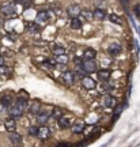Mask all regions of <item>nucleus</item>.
<instances>
[{
    "instance_id": "obj_30",
    "label": "nucleus",
    "mask_w": 140,
    "mask_h": 147,
    "mask_svg": "<svg viewBox=\"0 0 140 147\" xmlns=\"http://www.w3.org/2000/svg\"><path fill=\"white\" fill-rule=\"evenodd\" d=\"M121 112H122V105L116 106V109H114V119H117V117L121 115Z\"/></svg>"
},
{
    "instance_id": "obj_31",
    "label": "nucleus",
    "mask_w": 140,
    "mask_h": 147,
    "mask_svg": "<svg viewBox=\"0 0 140 147\" xmlns=\"http://www.w3.org/2000/svg\"><path fill=\"white\" fill-rule=\"evenodd\" d=\"M22 3H23V7H25V8H30L31 7V3H30V0H23V1H22Z\"/></svg>"
},
{
    "instance_id": "obj_16",
    "label": "nucleus",
    "mask_w": 140,
    "mask_h": 147,
    "mask_svg": "<svg viewBox=\"0 0 140 147\" xmlns=\"http://www.w3.org/2000/svg\"><path fill=\"white\" fill-rule=\"evenodd\" d=\"M10 140L14 143V144H19V143L22 142V136L19 135V134H16V132H11Z\"/></svg>"
},
{
    "instance_id": "obj_14",
    "label": "nucleus",
    "mask_w": 140,
    "mask_h": 147,
    "mask_svg": "<svg viewBox=\"0 0 140 147\" xmlns=\"http://www.w3.org/2000/svg\"><path fill=\"white\" fill-rule=\"evenodd\" d=\"M105 18H106V12H105V10H99V8H97V10L94 11V19H97V21H104Z\"/></svg>"
},
{
    "instance_id": "obj_28",
    "label": "nucleus",
    "mask_w": 140,
    "mask_h": 147,
    "mask_svg": "<svg viewBox=\"0 0 140 147\" xmlns=\"http://www.w3.org/2000/svg\"><path fill=\"white\" fill-rule=\"evenodd\" d=\"M82 16H83L84 19L90 21V19H94V12H90V11H83V12H82Z\"/></svg>"
},
{
    "instance_id": "obj_4",
    "label": "nucleus",
    "mask_w": 140,
    "mask_h": 147,
    "mask_svg": "<svg viewBox=\"0 0 140 147\" xmlns=\"http://www.w3.org/2000/svg\"><path fill=\"white\" fill-rule=\"evenodd\" d=\"M82 86H83L86 90H93V89H95L97 83H95V80H94L93 78H90V76H84V78L82 79Z\"/></svg>"
},
{
    "instance_id": "obj_6",
    "label": "nucleus",
    "mask_w": 140,
    "mask_h": 147,
    "mask_svg": "<svg viewBox=\"0 0 140 147\" xmlns=\"http://www.w3.org/2000/svg\"><path fill=\"white\" fill-rule=\"evenodd\" d=\"M50 136V129L48 128V127L42 125L40 129H38V135H37V138H40V139H42V140H45V139H48V138Z\"/></svg>"
},
{
    "instance_id": "obj_24",
    "label": "nucleus",
    "mask_w": 140,
    "mask_h": 147,
    "mask_svg": "<svg viewBox=\"0 0 140 147\" xmlns=\"http://www.w3.org/2000/svg\"><path fill=\"white\" fill-rule=\"evenodd\" d=\"M86 71H84L83 68H82V67H80V65H79L78 68H76V72H75V76H78L79 79H83L84 76H87V75H86Z\"/></svg>"
},
{
    "instance_id": "obj_2",
    "label": "nucleus",
    "mask_w": 140,
    "mask_h": 147,
    "mask_svg": "<svg viewBox=\"0 0 140 147\" xmlns=\"http://www.w3.org/2000/svg\"><path fill=\"white\" fill-rule=\"evenodd\" d=\"M80 67H82L87 74H93L97 71V63L94 61V59H83Z\"/></svg>"
},
{
    "instance_id": "obj_40",
    "label": "nucleus",
    "mask_w": 140,
    "mask_h": 147,
    "mask_svg": "<svg viewBox=\"0 0 140 147\" xmlns=\"http://www.w3.org/2000/svg\"><path fill=\"white\" fill-rule=\"evenodd\" d=\"M139 33H140V30H139Z\"/></svg>"
},
{
    "instance_id": "obj_22",
    "label": "nucleus",
    "mask_w": 140,
    "mask_h": 147,
    "mask_svg": "<svg viewBox=\"0 0 140 147\" xmlns=\"http://www.w3.org/2000/svg\"><path fill=\"white\" fill-rule=\"evenodd\" d=\"M109 19H110V22H113V23H116V25H122V19H121L117 14H110Z\"/></svg>"
},
{
    "instance_id": "obj_34",
    "label": "nucleus",
    "mask_w": 140,
    "mask_h": 147,
    "mask_svg": "<svg viewBox=\"0 0 140 147\" xmlns=\"http://www.w3.org/2000/svg\"><path fill=\"white\" fill-rule=\"evenodd\" d=\"M56 147H72L69 143H60V144H57Z\"/></svg>"
},
{
    "instance_id": "obj_32",
    "label": "nucleus",
    "mask_w": 140,
    "mask_h": 147,
    "mask_svg": "<svg viewBox=\"0 0 140 147\" xmlns=\"http://www.w3.org/2000/svg\"><path fill=\"white\" fill-rule=\"evenodd\" d=\"M105 7H106V5H105L104 1H98V3H97V8H99V10H105Z\"/></svg>"
},
{
    "instance_id": "obj_19",
    "label": "nucleus",
    "mask_w": 140,
    "mask_h": 147,
    "mask_svg": "<svg viewBox=\"0 0 140 147\" xmlns=\"http://www.w3.org/2000/svg\"><path fill=\"white\" fill-rule=\"evenodd\" d=\"M95 51L94 49H91V48H87L86 51H84V53H83V59H94L95 57Z\"/></svg>"
},
{
    "instance_id": "obj_38",
    "label": "nucleus",
    "mask_w": 140,
    "mask_h": 147,
    "mask_svg": "<svg viewBox=\"0 0 140 147\" xmlns=\"http://www.w3.org/2000/svg\"><path fill=\"white\" fill-rule=\"evenodd\" d=\"M3 23H4V21H3V19L0 18V26H3Z\"/></svg>"
},
{
    "instance_id": "obj_11",
    "label": "nucleus",
    "mask_w": 140,
    "mask_h": 147,
    "mask_svg": "<svg viewBox=\"0 0 140 147\" xmlns=\"http://www.w3.org/2000/svg\"><path fill=\"white\" fill-rule=\"evenodd\" d=\"M84 129V123L83 121H76L73 125H71V131L73 134H80V132H83Z\"/></svg>"
},
{
    "instance_id": "obj_35",
    "label": "nucleus",
    "mask_w": 140,
    "mask_h": 147,
    "mask_svg": "<svg viewBox=\"0 0 140 147\" xmlns=\"http://www.w3.org/2000/svg\"><path fill=\"white\" fill-rule=\"evenodd\" d=\"M135 11H136V15L140 16V5H136V7H135Z\"/></svg>"
},
{
    "instance_id": "obj_20",
    "label": "nucleus",
    "mask_w": 140,
    "mask_h": 147,
    "mask_svg": "<svg viewBox=\"0 0 140 147\" xmlns=\"http://www.w3.org/2000/svg\"><path fill=\"white\" fill-rule=\"evenodd\" d=\"M53 53H55V56H60V55H65V49L63 47H60V45H55V47L52 48Z\"/></svg>"
},
{
    "instance_id": "obj_21",
    "label": "nucleus",
    "mask_w": 140,
    "mask_h": 147,
    "mask_svg": "<svg viewBox=\"0 0 140 147\" xmlns=\"http://www.w3.org/2000/svg\"><path fill=\"white\" fill-rule=\"evenodd\" d=\"M59 127L60 128H68V127H71V123L67 117H61V119H59Z\"/></svg>"
},
{
    "instance_id": "obj_27",
    "label": "nucleus",
    "mask_w": 140,
    "mask_h": 147,
    "mask_svg": "<svg viewBox=\"0 0 140 147\" xmlns=\"http://www.w3.org/2000/svg\"><path fill=\"white\" fill-rule=\"evenodd\" d=\"M38 129H40V128L36 125L30 127V128H29V135H30V136H37V135H38Z\"/></svg>"
},
{
    "instance_id": "obj_15",
    "label": "nucleus",
    "mask_w": 140,
    "mask_h": 147,
    "mask_svg": "<svg viewBox=\"0 0 140 147\" xmlns=\"http://www.w3.org/2000/svg\"><path fill=\"white\" fill-rule=\"evenodd\" d=\"M29 112L33 113V115H38V113L41 112V104H40V102H34V104L29 108Z\"/></svg>"
},
{
    "instance_id": "obj_29",
    "label": "nucleus",
    "mask_w": 140,
    "mask_h": 147,
    "mask_svg": "<svg viewBox=\"0 0 140 147\" xmlns=\"http://www.w3.org/2000/svg\"><path fill=\"white\" fill-rule=\"evenodd\" d=\"M52 116L55 117V119H61V117H63V112L60 109H55V110H53V113H52Z\"/></svg>"
},
{
    "instance_id": "obj_36",
    "label": "nucleus",
    "mask_w": 140,
    "mask_h": 147,
    "mask_svg": "<svg viewBox=\"0 0 140 147\" xmlns=\"http://www.w3.org/2000/svg\"><path fill=\"white\" fill-rule=\"evenodd\" d=\"M1 64H4V57L0 55V65H1Z\"/></svg>"
},
{
    "instance_id": "obj_5",
    "label": "nucleus",
    "mask_w": 140,
    "mask_h": 147,
    "mask_svg": "<svg viewBox=\"0 0 140 147\" xmlns=\"http://www.w3.org/2000/svg\"><path fill=\"white\" fill-rule=\"evenodd\" d=\"M4 127H5V129L8 132H15L16 129V121L14 117H10V119H7L4 123Z\"/></svg>"
},
{
    "instance_id": "obj_25",
    "label": "nucleus",
    "mask_w": 140,
    "mask_h": 147,
    "mask_svg": "<svg viewBox=\"0 0 140 147\" xmlns=\"http://www.w3.org/2000/svg\"><path fill=\"white\" fill-rule=\"evenodd\" d=\"M8 74H10V68L7 65H4V64H1L0 65V76H5Z\"/></svg>"
},
{
    "instance_id": "obj_33",
    "label": "nucleus",
    "mask_w": 140,
    "mask_h": 147,
    "mask_svg": "<svg viewBox=\"0 0 140 147\" xmlns=\"http://www.w3.org/2000/svg\"><path fill=\"white\" fill-rule=\"evenodd\" d=\"M7 108H8V106H5L4 104H1V102H0V113L5 112V110H7Z\"/></svg>"
},
{
    "instance_id": "obj_13",
    "label": "nucleus",
    "mask_w": 140,
    "mask_h": 147,
    "mask_svg": "<svg viewBox=\"0 0 140 147\" xmlns=\"http://www.w3.org/2000/svg\"><path fill=\"white\" fill-rule=\"evenodd\" d=\"M36 22L37 25H44V23H46L48 22V14L45 11H41V12H38V15L36 18Z\"/></svg>"
},
{
    "instance_id": "obj_26",
    "label": "nucleus",
    "mask_w": 140,
    "mask_h": 147,
    "mask_svg": "<svg viewBox=\"0 0 140 147\" xmlns=\"http://www.w3.org/2000/svg\"><path fill=\"white\" fill-rule=\"evenodd\" d=\"M11 101H12V98L8 97V95H5V97H1V98H0V102H1V104H4L5 106H10Z\"/></svg>"
},
{
    "instance_id": "obj_10",
    "label": "nucleus",
    "mask_w": 140,
    "mask_h": 147,
    "mask_svg": "<svg viewBox=\"0 0 140 147\" xmlns=\"http://www.w3.org/2000/svg\"><path fill=\"white\" fill-rule=\"evenodd\" d=\"M110 75H112V72L109 69H101V71H98V79L102 80V82H108L110 79Z\"/></svg>"
},
{
    "instance_id": "obj_18",
    "label": "nucleus",
    "mask_w": 140,
    "mask_h": 147,
    "mask_svg": "<svg viewBox=\"0 0 140 147\" xmlns=\"http://www.w3.org/2000/svg\"><path fill=\"white\" fill-rule=\"evenodd\" d=\"M109 52L112 53V55H118L120 52H121V47H120V44H112L109 47Z\"/></svg>"
},
{
    "instance_id": "obj_37",
    "label": "nucleus",
    "mask_w": 140,
    "mask_h": 147,
    "mask_svg": "<svg viewBox=\"0 0 140 147\" xmlns=\"http://www.w3.org/2000/svg\"><path fill=\"white\" fill-rule=\"evenodd\" d=\"M121 1H122L124 4H128V3H129V0H121Z\"/></svg>"
},
{
    "instance_id": "obj_7",
    "label": "nucleus",
    "mask_w": 140,
    "mask_h": 147,
    "mask_svg": "<svg viewBox=\"0 0 140 147\" xmlns=\"http://www.w3.org/2000/svg\"><path fill=\"white\" fill-rule=\"evenodd\" d=\"M23 112H25V110L22 109V108H19L18 105H15V104H14V106L10 108V115H11V117H14V119L21 117V116L23 115Z\"/></svg>"
},
{
    "instance_id": "obj_1",
    "label": "nucleus",
    "mask_w": 140,
    "mask_h": 147,
    "mask_svg": "<svg viewBox=\"0 0 140 147\" xmlns=\"http://www.w3.org/2000/svg\"><path fill=\"white\" fill-rule=\"evenodd\" d=\"M1 14L5 16H12L16 14V4L14 1H8L1 5Z\"/></svg>"
},
{
    "instance_id": "obj_12",
    "label": "nucleus",
    "mask_w": 140,
    "mask_h": 147,
    "mask_svg": "<svg viewBox=\"0 0 140 147\" xmlns=\"http://www.w3.org/2000/svg\"><path fill=\"white\" fill-rule=\"evenodd\" d=\"M104 106L106 108H114L116 106V98L113 95H106L104 98Z\"/></svg>"
},
{
    "instance_id": "obj_9",
    "label": "nucleus",
    "mask_w": 140,
    "mask_h": 147,
    "mask_svg": "<svg viewBox=\"0 0 140 147\" xmlns=\"http://www.w3.org/2000/svg\"><path fill=\"white\" fill-rule=\"evenodd\" d=\"M49 120V113L48 112H40L38 115H37V121H38V124H41V125H45Z\"/></svg>"
},
{
    "instance_id": "obj_8",
    "label": "nucleus",
    "mask_w": 140,
    "mask_h": 147,
    "mask_svg": "<svg viewBox=\"0 0 140 147\" xmlns=\"http://www.w3.org/2000/svg\"><path fill=\"white\" fill-rule=\"evenodd\" d=\"M63 79H64V83L71 86L75 82V74L71 72V71H67V72H64V75H63Z\"/></svg>"
},
{
    "instance_id": "obj_23",
    "label": "nucleus",
    "mask_w": 140,
    "mask_h": 147,
    "mask_svg": "<svg viewBox=\"0 0 140 147\" xmlns=\"http://www.w3.org/2000/svg\"><path fill=\"white\" fill-rule=\"evenodd\" d=\"M56 61H57V64H63V65H65V64L69 61V59L65 56V55H60V56H56Z\"/></svg>"
},
{
    "instance_id": "obj_17",
    "label": "nucleus",
    "mask_w": 140,
    "mask_h": 147,
    "mask_svg": "<svg viewBox=\"0 0 140 147\" xmlns=\"http://www.w3.org/2000/svg\"><path fill=\"white\" fill-rule=\"evenodd\" d=\"M71 27L73 30H79L82 27V22L79 18H71Z\"/></svg>"
},
{
    "instance_id": "obj_39",
    "label": "nucleus",
    "mask_w": 140,
    "mask_h": 147,
    "mask_svg": "<svg viewBox=\"0 0 140 147\" xmlns=\"http://www.w3.org/2000/svg\"><path fill=\"white\" fill-rule=\"evenodd\" d=\"M14 1H23V0H14Z\"/></svg>"
},
{
    "instance_id": "obj_3",
    "label": "nucleus",
    "mask_w": 140,
    "mask_h": 147,
    "mask_svg": "<svg viewBox=\"0 0 140 147\" xmlns=\"http://www.w3.org/2000/svg\"><path fill=\"white\" fill-rule=\"evenodd\" d=\"M82 12H83V10L79 4H71L67 10V14L71 18H79V15H82Z\"/></svg>"
}]
</instances>
